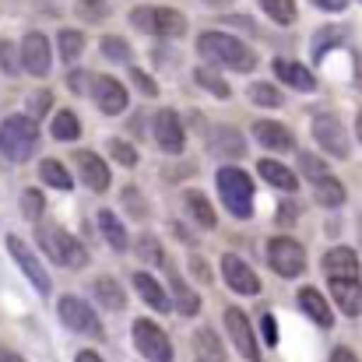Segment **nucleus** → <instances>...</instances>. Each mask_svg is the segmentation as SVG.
Masks as SVG:
<instances>
[{"label":"nucleus","instance_id":"7","mask_svg":"<svg viewBox=\"0 0 362 362\" xmlns=\"http://www.w3.org/2000/svg\"><path fill=\"white\" fill-rule=\"evenodd\" d=\"M313 137H317V144H320L331 158H349V155H352L349 130H345V123L338 120L334 113H317V117H313Z\"/></svg>","mask_w":362,"mask_h":362},{"label":"nucleus","instance_id":"24","mask_svg":"<svg viewBox=\"0 0 362 362\" xmlns=\"http://www.w3.org/2000/svg\"><path fill=\"white\" fill-rule=\"evenodd\" d=\"M169 288H173V306H176L183 317H194V313L201 310V296H197L176 271H169Z\"/></svg>","mask_w":362,"mask_h":362},{"label":"nucleus","instance_id":"34","mask_svg":"<svg viewBox=\"0 0 362 362\" xmlns=\"http://www.w3.org/2000/svg\"><path fill=\"white\" fill-rule=\"evenodd\" d=\"M81 134V123H78V117L71 113V110H60L57 117H53V137L57 141H74Z\"/></svg>","mask_w":362,"mask_h":362},{"label":"nucleus","instance_id":"46","mask_svg":"<svg viewBox=\"0 0 362 362\" xmlns=\"http://www.w3.org/2000/svg\"><path fill=\"white\" fill-rule=\"evenodd\" d=\"M49 110V92H39V95H32L28 99V117L35 120V117H42Z\"/></svg>","mask_w":362,"mask_h":362},{"label":"nucleus","instance_id":"44","mask_svg":"<svg viewBox=\"0 0 362 362\" xmlns=\"http://www.w3.org/2000/svg\"><path fill=\"white\" fill-rule=\"evenodd\" d=\"M21 208H25V215H28V218H39V215H42V194H39V190H25Z\"/></svg>","mask_w":362,"mask_h":362},{"label":"nucleus","instance_id":"45","mask_svg":"<svg viewBox=\"0 0 362 362\" xmlns=\"http://www.w3.org/2000/svg\"><path fill=\"white\" fill-rule=\"evenodd\" d=\"M130 81H134V85L144 92V95H158V85H155V81H151L144 71H130Z\"/></svg>","mask_w":362,"mask_h":362},{"label":"nucleus","instance_id":"31","mask_svg":"<svg viewBox=\"0 0 362 362\" xmlns=\"http://www.w3.org/2000/svg\"><path fill=\"white\" fill-rule=\"evenodd\" d=\"M39 176H42V183H46V187L71 190V173H67V165H60L57 158H46V162L39 165Z\"/></svg>","mask_w":362,"mask_h":362},{"label":"nucleus","instance_id":"10","mask_svg":"<svg viewBox=\"0 0 362 362\" xmlns=\"http://www.w3.org/2000/svg\"><path fill=\"white\" fill-rule=\"evenodd\" d=\"M222 317H226L229 338H233V345L240 349L243 359H246V362H257V359H260V349H257V334H253V327H250V317L243 313L240 306H229Z\"/></svg>","mask_w":362,"mask_h":362},{"label":"nucleus","instance_id":"52","mask_svg":"<svg viewBox=\"0 0 362 362\" xmlns=\"http://www.w3.org/2000/svg\"><path fill=\"white\" fill-rule=\"evenodd\" d=\"M71 85H74L78 92H85V88H88V85H85V71H74V74H71Z\"/></svg>","mask_w":362,"mask_h":362},{"label":"nucleus","instance_id":"51","mask_svg":"<svg viewBox=\"0 0 362 362\" xmlns=\"http://www.w3.org/2000/svg\"><path fill=\"white\" fill-rule=\"evenodd\" d=\"M313 4H317L320 11H345L349 0H313Z\"/></svg>","mask_w":362,"mask_h":362},{"label":"nucleus","instance_id":"27","mask_svg":"<svg viewBox=\"0 0 362 362\" xmlns=\"http://www.w3.org/2000/svg\"><path fill=\"white\" fill-rule=\"evenodd\" d=\"M92 296H95L106 310H113V313H120L123 303H127V299H123V288L117 285V278H106V274L92 281Z\"/></svg>","mask_w":362,"mask_h":362},{"label":"nucleus","instance_id":"38","mask_svg":"<svg viewBox=\"0 0 362 362\" xmlns=\"http://www.w3.org/2000/svg\"><path fill=\"white\" fill-rule=\"evenodd\" d=\"M21 67H25V64H21V53H18V46H14V42H0V71L14 78Z\"/></svg>","mask_w":362,"mask_h":362},{"label":"nucleus","instance_id":"55","mask_svg":"<svg viewBox=\"0 0 362 362\" xmlns=\"http://www.w3.org/2000/svg\"><path fill=\"white\" fill-rule=\"evenodd\" d=\"M278 222H281V226H285V222H296V208H281V211H278Z\"/></svg>","mask_w":362,"mask_h":362},{"label":"nucleus","instance_id":"58","mask_svg":"<svg viewBox=\"0 0 362 362\" xmlns=\"http://www.w3.org/2000/svg\"><path fill=\"white\" fill-rule=\"evenodd\" d=\"M211 4H218V0H211Z\"/></svg>","mask_w":362,"mask_h":362},{"label":"nucleus","instance_id":"26","mask_svg":"<svg viewBox=\"0 0 362 362\" xmlns=\"http://www.w3.org/2000/svg\"><path fill=\"white\" fill-rule=\"evenodd\" d=\"M257 173L271 183V187H278V190H285V194H292L296 190V173L292 169H285L281 162H274V158H264L260 165H257Z\"/></svg>","mask_w":362,"mask_h":362},{"label":"nucleus","instance_id":"35","mask_svg":"<svg viewBox=\"0 0 362 362\" xmlns=\"http://www.w3.org/2000/svg\"><path fill=\"white\" fill-rule=\"evenodd\" d=\"M194 81L201 85V88H208V92H215L218 99H229V81H222L211 67H197L194 71Z\"/></svg>","mask_w":362,"mask_h":362},{"label":"nucleus","instance_id":"50","mask_svg":"<svg viewBox=\"0 0 362 362\" xmlns=\"http://www.w3.org/2000/svg\"><path fill=\"white\" fill-rule=\"evenodd\" d=\"M331 362H359V359H356L352 349H334V352H331Z\"/></svg>","mask_w":362,"mask_h":362},{"label":"nucleus","instance_id":"42","mask_svg":"<svg viewBox=\"0 0 362 362\" xmlns=\"http://www.w3.org/2000/svg\"><path fill=\"white\" fill-rule=\"evenodd\" d=\"M299 169L310 176V180H320V176H327V165H324V158H317V155H299Z\"/></svg>","mask_w":362,"mask_h":362},{"label":"nucleus","instance_id":"2","mask_svg":"<svg viewBox=\"0 0 362 362\" xmlns=\"http://www.w3.org/2000/svg\"><path fill=\"white\" fill-rule=\"evenodd\" d=\"M39 144V127L32 117H7L0 120V155L7 162H25Z\"/></svg>","mask_w":362,"mask_h":362},{"label":"nucleus","instance_id":"5","mask_svg":"<svg viewBox=\"0 0 362 362\" xmlns=\"http://www.w3.org/2000/svg\"><path fill=\"white\" fill-rule=\"evenodd\" d=\"M130 25L148 32V35H162V39H173V35L187 32V18L180 11H173V7H134Z\"/></svg>","mask_w":362,"mask_h":362},{"label":"nucleus","instance_id":"21","mask_svg":"<svg viewBox=\"0 0 362 362\" xmlns=\"http://www.w3.org/2000/svg\"><path fill=\"white\" fill-rule=\"evenodd\" d=\"M208 144H211V155H218V158H243V151H246L243 134L233 127H215Z\"/></svg>","mask_w":362,"mask_h":362},{"label":"nucleus","instance_id":"12","mask_svg":"<svg viewBox=\"0 0 362 362\" xmlns=\"http://www.w3.org/2000/svg\"><path fill=\"white\" fill-rule=\"evenodd\" d=\"M222 278H226V285L233 288V292H240V296H257L260 292V278H257V271L236 257V253H226L222 257Z\"/></svg>","mask_w":362,"mask_h":362},{"label":"nucleus","instance_id":"20","mask_svg":"<svg viewBox=\"0 0 362 362\" xmlns=\"http://www.w3.org/2000/svg\"><path fill=\"white\" fill-rule=\"evenodd\" d=\"M299 306H303V313L317 324V327H331L334 324V313H331V306H327V299L313 288V285H306V288H299Z\"/></svg>","mask_w":362,"mask_h":362},{"label":"nucleus","instance_id":"8","mask_svg":"<svg viewBox=\"0 0 362 362\" xmlns=\"http://www.w3.org/2000/svg\"><path fill=\"white\" fill-rule=\"evenodd\" d=\"M267 264L281 274V278H299L306 271V250L292 236H278L267 243Z\"/></svg>","mask_w":362,"mask_h":362},{"label":"nucleus","instance_id":"33","mask_svg":"<svg viewBox=\"0 0 362 362\" xmlns=\"http://www.w3.org/2000/svg\"><path fill=\"white\" fill-rule=\"evenodd\" d=\"M246 95H250V103H253V106H264V110H278V106H281L278 88H274V85H264V81H253Z\"/></svg>","mask_w":362,"mask_h":362},{"label":"nucleus","instance_id":"56","mask_svg":"<svg viewBox=\"0 0 362 362\" xmlns=\"http://www.w3.org/2000/svg\"><path fill=\"white\" fill-rule=\"evenodd\" d=\"M356 134H359V141H362V110H359V120H356Z\"/></svg>","mask_w":362,"mask_h":362},{"label":"nucleus","instance_id":"49","mask_svg":"<svg viewBox=\"0 0 362 362\" xmlns=\"http://www.w3.org/2000/svg\"><path fill=\"white\" fill-rule=\"evenodd\" d=\"M190 267H194V274H197L201 281H208V278H211V274H208V264H204L201 257H190Z\"/></svg>","mask_w":362,"mask_h":362},{"label":"nucleus","instance_id":"22","mask_svg":"<svg viewBox=\"0 0 362 362\" xmlns=\"http://www.w3.org/2000/svg\"><path fill=\"white\" fill-rule=\"evenodd\" d=\"M134 288H137V296H141L151 310H158V313H169V310H173L169 296L162 292V285H158L148 271H137V274H134Z\"/></svg>","mask_w":362,"mask_h":362},{"label":"nucleus","instance_id":"23","mask_svg":"<svg viewBox=\"0 0 362 362\" xmlns=\"http://www.w3.org/2000/svg\"><path fill=\"white\" fill-rule=\"evenodd\" d=\"M253 134H257V141H260L264 148H271V151H288V148L296 144L292 134L274 120H260L257 127H253Z\"/></svg>","mask_w":362,"mask_h":362},{"label":"nucleus","instance_id":"9","mask_svg":"<svg viewBox=\"0 0 362 362\" xmlns=\"http://www.w3.org/2000/svg\"><path fill=\"white\" fill-rule=\"evenodd\" d=\"M57 310H60V320L74 331V334H88V338H103V324H99V317H95V310L85 303V299H78V296H60V303H57Z\"/></svg>","mask_w":362,"mask_h":362},{"label":"nucleus","instance_id":"4","mask_svg":"<svg viewBox=\"0 0 362 362\" xmlns=\"http://www.w3.org/2000/svg\"><path fill=\"white\" fill-rule=\"evenodd\" d=\"M218 194H222V204L229 208V215L250 218V211H253V180L243 169H236V165L218 169Z\"/></svg>","mask_w":362,"mask_h":362},{"label":"nucleus","instance_id":"14","mask_svg":"<svg viewBox=\"0 0 362 362\" xmlns=\"http://www.w3.org/2000/svg\"><path fill=\"white\" fill-rule=\"evenodd\" d=\"M155 141H158V148L169 151V155H180V151H183L187 130H183V120H180L173 110H162V113L155 117Z\"/></svg>","mask_w":362,"mask_h":362},{"label":"nucleus","instance_id":"41","mask_svg":"<svg viewBox=\"0 0 362 362\" xmlns=\"http://www.w3.org/2000/svg\"><path fill=\"white\" fill-rule=\"evenodd\" d=\"M110 155H113L120 165H127V169H130V165H137V151H134L127 141H120V137H113V141H110Z\"/></svg>","mask_w":362,"mask_h":362},{"label":"nucleus","instance_id":"30","mask_svg":"<svg viewBox=\"0 0 362 362\" xmlns=\"http://www.w3.org/2000/svg\"><path fill=\"white\" fill-rule=\"evenodd\" d=\"M183 204H187L190 218H194L201 229H215V211H211V204H208V197H204V194L190 190V194L183 197Z\"/></svg>","mask_w":362,"mask_h":362},{"label":"nucleus","instance_id":"29","mask_svg":"<svg viewBox=\"0 0 362 362\" xmlns=\"http://www.w3.org/2000/svg\"><path fill=\"white\" fill-rule=\"evenodd\" d=\"M99 229H103L106 243H110L117 253H120V250H127V243H130V240H127V229L120 226L117 211H110V208H106V211H99Z\"/></svg>","mask_w":362,"mask_h":362},{"label":"nucleus","instance_id":"36","mask_svg":"<svg viewBox=\"0 0 362 362\" xmlns=\"http://www.w3.org/2000/svg\"><path fill=\"white\" fill-rule=\"evenodd\" d=\"M260 7H264L267 18H274L278 25H292V21H296V0H260Z\"/></svg>","mask_w":362,"mask_h":362},{"label":"nucleus","instance_id":"17","mask_svg":"<svg viewBox=\"0 0 362 362\" xmlns=\"http://www.w3.org/2000/svg\"><path fill=\"white\" fill-rule=\"evenodd\" d=\"M331 296L338 303V310L345 317H359L362 313V285L359 278H331Z\"/></svg>","mask_w":362,"mask_h":362},{"label":"nucleus","instance_id":"47","mask_svg":"<svg viewBox=\"0 0 362 362\" xmlns=\"http://www.w3.org/2000/svg\"><path fill=\"white\" fill-rule=\"evenodd\" d=\"M123 204L134 211V218H144V201L137 197V190H134V187H127V190H123Z\"/></svg>","mask_w":362,"mask_h":362},{"label":"nucleus","instance_id":"13","mask_svg":"<svg viewBox=\"0 0 362 362\" xmlns=\"http://www.w3.org/2000/svg\"><path fill=\"white\" fill-rule=\"evenodd\" d=\"M92 95H95V103H99V110L106 117H117V113L127 110V88H123L117 78H110V74L92 78Z\"/></svg>","mask_w":362,"mask_h":362},{"label":"nucleus","instance_id":"40","mask_svg":"<svg viewBox=\"0 0 362 362\" xmlns=\"http://www.w3.org/2000/svg\"><path fill=\"white\" fill-rule=\"evenodd\" d=\"M345 28H324V32H317V39H313V49H317V57H324V49H331L334 42H345Z\"/></svg>","mask_w":362,"mask_h":362},{"label":"nucleus","instance_id":"28","mask_svg":"<svg viewBox=\"0 0 362 362\" xmlns=\"http://www.w3.org/2000/svg\"><path fill=\"white\" fill-rule=\"evenodd\" d=\"M194 352H197V359H204V362H226V349H222L218 334L208 331V327H201L194 334Z\"/></svg>","mask_w":362,"mask_h":362},{"label":"nucleus","instance_id":"48","mask_svg":"<svg viewBox=\"0 0 362 362\" xmlns=\"http://www.w3.org/2000/svg\"><path fill=\"white\" fill-rule=\"evenodd\" d=\"M260 331H264V341H267V345H278V324H274L271 313L260 317Z\"/></svg>","mask_w":362,"mask_h":362},{"label":"nucleus","instance_id":"57","mask_svg":"<svg viewBox=\"0 0 362 362\" xmlns=\"http://www.w3.org/2000/svg\"><path fill=\"white\" fill-rule=\"evenodd\" d=\"M194 362H204V359H194Z\"/></svg>","mask_w":362,"mask_h":362},{"label":"nucleus","instance_id":"25","mask_svg":"<svg viewBox=\"0 0 362 362\" xmlns=\"http://www.w3.org/2000/svg\"><path fill=\"white\" fill-rule=\"evenodd\" d=\"M313 201H317L320 208H338V204H345V187H341V180H334V176L313 180Z\"/></svg>","mask_w":362,"mask_h":362},{"label":"nucleus","instance_id":"32","mask_svg":"<svg viewBox=\"0 0 362 362\" xmlns=\"http://www.w3.org/2000/svg\"><path fill=\"white\" fill-rule=\"evenodd\" d=\"M57 46H60V57H64V60H78L81 49H85V35H81L78 28H64V32L57 35Z\"/></svg>","mask_w":362,"mask_h":362},{"label":"nucleus","instance_id":"19","mask_svg":"<svg viewBox=\"0 0 362 362\" xmlns=\"http://www.w3.org/2000/svg\"><path fill=\"white\" fill-rule=\"evenodd\" d=\"M274 74H278L288 88H296V92H313V88H317V78H313L303 64H296V60L278 57V60H274Z\"/></svg>","mask_w":362,"mask_h":362},{"label":"nucleus","instance_id":"43","mask_svg":"<svg viewBox=\"0 0 362 362\" xmlns=\"http://www.w3.org/2000/svg\"><path fill=\"white\" fill-rule=\"evenodd\" d=\"M78 14L88 21H103L106 18V0H78Z\"/></svg>","mask_w":362,"mask_h":362},{"label":"nucleus","instance_id":"1","mask_svg":"<svg viewBox=\"0 0 362 362\" xmlns=\"http://www.w3.org/2000/svg\"><path fill=\"white\" fill-rule=\"evenodd\" d=\"M197 46H201V57H208L222 67H233V71H253L257 67V53L250 46H243L229 32H204L197 39Z\"/></svg>","mask_w":362,"mask_h":362},{"label":"nucleus","instance_id":"37","mask_svg":"<svg viewBox=\"0 0 362 362\" xmlns=\"http://www.w3.org/2000/svg\"><path fill=\"white\" fill-rule=\"evenodd\" d=\"M103 57H106V60H117V64H127V60H130V42H127V39H117V35H106V39H103Z\"/></svg>","mask_w":362,"mask_h":362},{"label":"nucleus","instance_id":"16","mask_svg":"<svg viewBox=\"0 0 362 362\" xmlns=\"http://www.w3.org/2000/svg\"><path fill=\"white\" fill-rule=\"evenodd\" d=\"M74 165H78V176H81L85 187H92L95 194L110 190V165L95 151H78L74 155Z\"/></svg>","mask_w":362,"mask_h":362},{"label":"nucleus","instance_id":"54","mask_svg":"<svg viewBox=\"0 0 362 362\" xmlns=\"http://www.w3.org/2000/svg\"><path fill=\"white\" fill-rule=\"evenodd\" d=\"M74 362H103V356H99V352H88V349H85V352H78V359Z\"/></svg>","mask_w":362,"mask_h":362},{"label":"nucleus","instance_id":"6","mask_svg":"<svg viewBox=\"0 0 362 362\" xmlns=\"http://www.w3.org/2000/svg\"><path fill=\"white\" fill-rule=\"evenodd\" d=\"M134 345L148 362H173V341L155 320H134Z\"/></svg>","mask_w":362,"mask_h":362},{"label":"nucleus","instance_id":"53","mask_svg":"<svg viewBox=\"0 0 362 362\" xmlns=\"http://www.w3.org/2000/svg\"><path fill=\"white\" fill-rule=\"evenodd\" d=\"M0 362H25V359H21L18 352H11V349H4V345H0Z\"/></svg>","mask_w":362,"mask_h":362},{"label":"nucleus","instance_id":"3","mask_svg":"<svg viewBox=\"0 0 362 362\" xmlns=\"http://www.w3.org/2000/svg\"><path fill=\"white\" fill-rule=\"evenodd\" d=\"M39 243H42V250H46V257L53 260V264H60V267H85L88 264V253H85V246L74 240L67 229H60V226H53V222H39Z\"/></svg>","mask_w":362,"mask_h":362},{"label":"nucleus","instance_id":"18","mask_svg":"<svg viewBox=\"0 0 362 362\" xmlns=\"http://www.w3.org/2000/svg\"><path fill=\"white\" fill-rule=\"evenodd\" d=\"M324 274L327 278H359V257L349 246H334L324 253Z\"/></svg>","mask_w":362,"mask_h":362},{"label":"nucleus","instance_id":"15","mask_svg":"<svg viewBox=\"0 0 362 362\" xmlns=\"http://www.w3.org/2000/svg\"><path fill=\"white\" fill-rule=\"evenodd\" d=\"M49 60H53L49 39H46L42 32H28L25 42H21V64H25V71L35 74V78H42V74L49 71Z\"/></svg>","mask_w":362,"mask_h":362},{"label":"nucleus","instance_id":"11","mask_svg":"<svg viewBox=\"0 0 362 362\" xmlns=\"http://www.w3.org/2000/svg\"><path fill=\"white\" fill-rule=\"evenodd\" d=\"M7 250H11V257L18 260L21 274H25V278H28V281H32V285H35L42 296H49V288H53V285H49V274L42 271V264L35 260V253L28 250V243L21 240V236H7Z\"/></svg>","mask_w":362,"mask_h":362},{"label":"nucleus","instance_id":"39","mask_svg":"<svg viewBox=\"0 0 362 362\" xmlns=\"http://www.w3.org/2000/svg\"><path fill=\"white\" fill-rule=\"evenodd\" d=\"M137 257L148 260V264H165V253H162V243L155 236H141L137 240Z\"/></svg>","mask_w":362,"mask_h":362}]
</instances>
